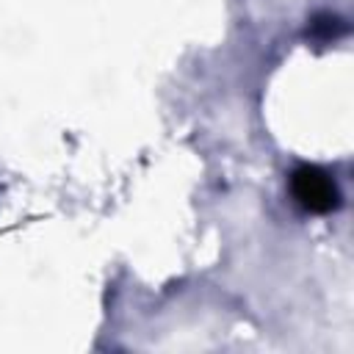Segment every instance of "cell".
<instances>
[{"label": "cell", "mask_w": 354, "mask_h": 354, "mask_svg": "<svg viewBox=\"0 0 354 354\" xmlns=\"http://www.w3.org/2000/svg\"><path fill=\"white\" fill-rule=\"evenodd\" d=\"M290 196L293 202L315 216H326L340 205V191L332 174L315 163H301L290 171Z\"/></svg>", "instance_id": "obj_1"}]
</instances>
